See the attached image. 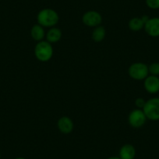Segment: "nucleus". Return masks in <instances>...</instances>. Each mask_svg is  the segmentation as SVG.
I'll return each instance as SVG.
<instances>
[{
    "label": "nucleus",
    "instance_id": "obj_8",
    "mask_svg": "<svg viewBox=\"0 0 159 159\" xmlns=\"http://www.w3.org/2000/svg\"><path fill=\"white\" fill-rule=\"evenodd\" d=\"M144 30L152 38L159 37V17L149 18L144 24Z\"/></svg>",
    "mask_w": 159,
    "mask_h": 159
},
{
    "label": "nucleus",
    "instance_id": "obj_15",
    "mask_svg": "<svg viewBox=\"0 0 159 159\" xmlns=\"http://www.w3.org/2000/svg\"><path fill=\"white\" fill-rule=\"evenodd\" d=\"M149 75L159 76V62H152L148 66Z\"/></svg>",
    "mask_w": 159,
    "mask_h": 159
},
{
    "label": "nucleus",
    "instance_id": "obj_3",
    "mask_svg": "<svg viewBox=\"0 0 159 159\" xmlns=\"http://www.w3.org/2000/svg\"><path fill=\"white\" fill-rule=\"evenodd\" d=\"M143 111L147 119L151 121L159 120V98L155 97L146 101Z\"/></svg>",
    "mask_w": 159,
    "mask_h": 159
},
{
    "label": "nucleus",
    "instance_id": "obj_13",
    "mask_svg": "<svg viewBox=\"0 0 159 159\" xmlns=\"http://www.w3.org/2000/svg\"><path fill=\"white\" fill-rule=\"evenodd\" d=\"M106 35V30L103 26H98L94 27L91 34V38L94 42H102L105 38Z\"/></svg>",
    "mask_w": 159,
    "mask_h": 159
},
{
    "label": "nucleus",
    "instance_id": "obj_16",
    "mask_svg": "<svg viewBox=\"0 0 159 159\" xmlns=\"http://www.w3.org/2000/svg\"><path fill=\"white\" fill-rule=\"evenodd\" d=\"M146 5L151 10H158L159 0H145Z\"/></svg>",
    "mask_w": 159,
    "mask_h": 159
},
{
    "label": "nucleus",
    "instance_id": "obj_19",
    "mask_svg": "<svg viewBox=\"0 0 159 159\" xmlns=\"http://www.w3.org/2000/svg\"><path fill=\"white\" fill-rule=\"evenodd\" d=\"M14 159H26L25 157H16V158H14Z\"/></svg>",
    "mask_w": 159,
    "mask_h": 159
},
{
    "label": "nucleus",
    "instance_id": "obj_18",
    "mask_svg": "<svg viewBox=\"0 0 159 159\" xmlns=\"http://www.w3.org/2000/svg\"><path fill=\"white\" fill-rule=\"evenodd\" d=\"M107 159H121L119 157H116V156H113V157H108Z\"/></svg>",
    "mask_w": 159,
    "mask_h": 159
},
{
    "label": "nucleus",
    "instance_id": "obj_2",
    "mask_svg": "<svg viewBox=\"0 0 159 159\" xmlns=\"http://www.w3.org/2000/svg\"><path fill=\"white\" fill-rule=\"evenodd\" d=\"M53 53L54 50L52 45L47 41H41L34 47V56L40 62H48L52 58Z\"/></svg>",
    "mask_w": 159,
    "mask_h": 159
},
{
    "label": "nucleus",
    "instance_id": "obj_17",
    "mask_svg": "<svg viewBox=\"0 0 159 159\" xmlns=\"http://www.w3.org/2000/svg\"><path fill=\"white\" fill-rule=\"evenodd\" d=\"M145 103H146V101L143 98H138L135 101L136 106L137 107V108H140V109H143Z\"/></svg>",
    "mask_w": 159,
    "mask_h": 159
},
{
    "label": "nucleus",
    "instance_id": "obj_11",
    "mask_svg": "<svg viewBox=\"0 0 159 159\" xmlns=\"http://www.w3.org/2000/svg\"><path fill=\"white\" fill-rule=\"evenodd\" d=\"M62 36V33L61 30L58 27H53L49 28V30L46 32L45 38L46 41L51 44L57 43L61 40Z\"/></svg>",
    "mask_w": 159,
    "mask_h": 159
},
{
    "label": "nucleus",
    "instance_id": "obj_10",
    "mask_svg": "<svg viewBox=\"0 0 159 159\" xmlns=\"http://www.w3.org/2000/svg\"><path fill=\"white\" fill-rule=\"evenodd\" d=\"M136 148L134 145L126 143L121 147L119 152V157L121 159H134L136 157Z\"/></svg>",
    "mask_w": 159,
    "mask_h": 159
},
{
    "label": "nucleus",
    "instance_id": "obj_20",
    "mask_svg": "<svg viewBox=\"0 0 159 159\" xmlns=\"http://www.w3.org/2000/svg\"><path fill=\"white\" fill-rule=\"evenodd\" d=\"M0 158H1V153H0Z\"/></svg>",
    "mask_w": 159,
    "mask_h": 159
},
{
    "label": "nucleus",
    "instance_id": "obj_4",
    "mask_svg": "<svg viewBox=\"0 0 159 159\" xmlns=\"http://www.w3.org/2000/svg\"><path fill=\"white\" fill-rule=\"evenodd\" d=\"M128 74L132 79L136 80H144L145 78L149 75L148 66L143 62H134L129 66Z\"/></svg>",
    "mask_w": 159,
    "mask_h": 159
},
{
    "label": "nucleus",
    "instance_id": "obj_7",
    "mask_svg": "<svg viewBox=\"0 0 159 159\" xmlns=\"http://www.w3.org/2000/svg\"><path fill=\"white\" fill-rule=\"evenodd\" d=\"M144 89L151 94H157L159 92V76L148 75L143 82Z\"/></svg>",
    "mask_w": 159,
    "mask_h": 159
},
{
    "label": "nucleus",
    "instance_id": "obj_9",
    "mask_svg": "<svg viewBox=\"0 0 159 159\" xmlns=\"http://www.w3.org/2000/svg\"><path fill=\"white\" fill-rule=\"evenodd\" d=\"M57 126L59 130L62 134H69L73 132L74 124L73 121L68 116H62L57 122Z\"/></svg>",
    "mask_w": 159,
    "mask_h": 159
},
{
    "label": "nucleus",
    "instance_id": "obj_6",
    "mask_svg": "<svg viewBox=\"0 0 159 159\" xmlns=\"http://www.w3.org/2000/svg\"><path fill=\"white\" fill-rule=\"evenodd\" d=\"M82 22L85 26L94 28L102 24V16L98 11L89 10L84 13L82 16Z\"/></svg>",
    "mask_w": 159,
    "mask_h": 159
},
{
    "label": "nucleus",
    "instance_id": "obj_5",
    "mask_svg": "<svg viewBox=\"0 0 159 159\" xmlns=\"http://www.w3.org/2000/svg\"><path fill=\"white\" fill-rule=\"evenodd\" d=\"M147 119L143 109L135 108L128 116V123L134 128H140L146 123Z\"/></svg>",
    "mask_w": 159,
    "mask_h": 159
},
{
    "label": "nucleus",
    "instance_id": "obj_1",
    "mask_svg": "<svg viewBox=\"0 0 159 159\" xmlns=\"http://www.w3.org/2000/svg\"><path fill=\"white\" fill-rule=\"evenodd\" d=\"M38 24L43 27H56L59 20V16L57 12L51 8H45L40 10L37 15Z\"/></svg>",
    "mask_w": 159,
    "mask_h": 159
},
{
    "label": "nucleus",
    "instance_id": "obj_14",
    "mask_svg": "<svg viewBox=\"0 0 159 159\" xmlns=\"http://www.w3.org/2000/svg\"><path fill=\"white\" fill-rule=\"evenodd\" d=\"M145 23L143 22L141 17H134L129 20L128 23V27L132 31L137 32L144 28Z\"/></svg>",
    "mask_w": 159,
    "mask_h": 159
},
{
    "label": "nucleus",
    "instance_id": "obj_12",
    "mask_svg": "<svg viewBox=\"0 0 159 159\" xmlns=\"http://www.w3.org/2000/svg\"><path fill=\"white\" fill-rule=\"evenodd\" d=\"M45 27L41 26L40 24H36L31 27L30 30V36L34 41L39 42L41 41H43L44 38H45Z\"/></svg>",
    "mask_w": 159,
    "mask_h": 159
}]
</instances>
